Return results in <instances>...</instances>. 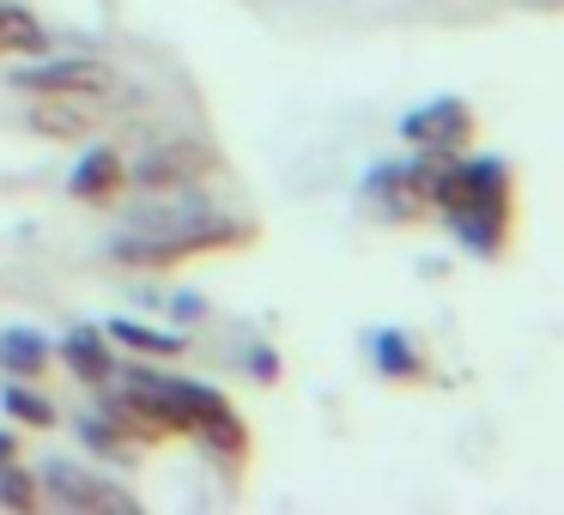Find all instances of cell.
<instances>
[{
    "instance_id": "1",
    "label": "cell",
    "mask_w": 564,
    "mask_h": 515,
    "mask_svg": "<svg viewBox=\"0 0 564 515\" xmlns=\"http://www.w3.org/2000/svg\"><path fill=\"white\" fill-rule=\"evenodd\" d=\"M431 212L479 261H503L516 237V176L503 158H431Z\"/></svg>"
},
{
    "instance_id": "2",
    "label": "cell",
    "mask_w": 564,
    "mask_h": 515,
    "mask_svg": "<svg viewBox=\"0 0 564 515\" xmlns=\"http://www.w3.org/2000/svg\"><path fill=\"white\" fill-rule=\"evenodd\" d=\"M261 224L231 219V212H164V219H134L122 237L110 243V255L122 267L140 273H171L188 261H213V255H237V249H256Z\"/></svg>"
},
{
    "instance_id": "3",
    "label": "cell",
    "mask_w": 564,
    "mask_h": 515,
    "mask_svg": "<svg viewBox=\"0 0 564 515\" xmlns=\"http://www.w3.org/2000/svg\"><path fill=\"white\" fill-rule=\"evenodd\" d=\"M225 158L207 140H171V146H152L140 164H128V183L147 188V195H188L200 183H219Z\"/></svg>"
},
{
    "instance_id": "4",
    "label": "cell",
    "mask_w": 564,
    "mask_h": 515,
    "mask_svg": "<svg viewBox=\"0 0 564 515\" xmlns=\"http://www.w3.org/2000/svg\"><path fill=\"white\" fill-rule=\"evenodd\" d=\"M401 134L425 158H455V152H467L479 140V110L467 98H431L401 116Z\"/></svg>"
},
{
    "instance_id": "5",
    "label": "cell",
    "mask_w": 564,
    "mask_h": 515,
    "mask_svg": "<svg viewBox=\"0 0 564 515\" xmlns=\"http://www.w3.org/2000/svg\"><path fill=\"white\" fill-rule=\"evenodd\" d=\"M110 91H43L31 98V134L43 140H91L104 122H110Z\"/></svg>"
},
{
    "instance_id": "6",
    "label": "cell",
    "mask_w": 564,
    "mask_h": 515,
    "mask_svg": "<svg viewBox=\"0 0 564 515\" xmlns=\"http://www.w3.org/2000/svg\"><path fill=\"white\" fill-rule=\"evenodd\" d=\"M365 200L389 224H419L431 212V158L419 164H377L365 176Z\"/></svg>"
},
{
    "instance_id": "7",
    "label": "cell",
    "mask_w": 564,
    "mask_h": 515,
    "mask_svg": "<svg viewBox=\"0 0 564 515\" xmlns=\"http://www.w3.org/2000/svg\"><path fill=\"white\" fill-rule=\"evenodd\" d=\"M37 485L50 503H67V509H134V497H128L116 479L91 473V467H79V461H50Z\"/></svg>"
},
{
    "instance_id": "8",
    "label": "cell",
    "mask_w": 564,
    "mask_h": 515,
    "mask_svg": "<svg viewBox=\"0 0 564 515\" xmlns=\"http://www.w3.org/2000/svg\"><path fill=\"white\" fill-rule=\"evenodd\" d=\"M13 86L31 91V98H43V91H122V74L104 62H86V55H74V62H43V67H13Z\"/></svg>"
},
{
    "instance_id": "9",
    "label": "cell",
    "mask_w": 564,
    "mask_h": 515,
    "mask_svg": "<svg viewBox=\"0 0 564 515\" xmlns=\"http://www.w3.org/2000/svg\"><path fill=\"white\" fill-rule=\"evenodd\" d=\"M128 188V158L116 146H91L86 158L74 164V176H67V195L86 200V207H116Z\"/></svg>"
},
{
    "instance_id": "10",
    "label": "cell",
    "mask_w": 564,
    "mask_h": 515,
    "mask_svg": "<svg viewBox=\"0 0 564 515\" xmlns=\"http://www.w3.org/2000/svg\"><path fill=\"white\" fill-rule=\"evenodd\" d=\"M62 358H67V370H74L79 382H91V388H104V382L122 370L116 352H110V333H98V328H67Z\"/></svg>"
},
{
    "instance_id": "11",
    "label": "cell",
    "mask_w": 564,
    "mask_h": 515,
    "mask_svg": "<svg viewBox=\"0 0 564 515\" xmlns=\"http://www.w3.org/2000/svg\"><path fill=\"white\" fill-rule=\"evenodd\" d=\"M0 370L7 376H25V382L50 376V340L37 328H7L0 333Z\"/></svg>"
},
{
    "instance_id": "12",
    "label": "cell",
    "mask_w": 564,
    "mask_h": 515,
    "mask_svg": "<svg viewBox=\"0 0 564 515\" xmlns=\"http://www.w3.org/2000/svg\"><path fill=\"white\" fill-rule=\"evenodd\" d=\"M370 352H377V370L389 382H419L431 370L425 352H419V340H413V333H401V328H382L377 340H370Z\"/></svg>"
},
{
    "instance_id": "13",
    "label": "cell",
    "mask_w": 564,
    "mask_h": 515,
    "mask_svg": "<svg viewBox=\"0 0 564 515\" xmlns=\"http://www.w3.org/2000/svg\"><path fill=\"white\" fill-rule=\"evenodd\" d=\"M0 413L19 418L25 430H55V425H62L55 401H50V394H37L25 376H7V388H0Z\"/></svg>"
},
{
    "instance_id": "14",
    "label": "cell",
    "mask_w": 564,
    "mask_h": 515,
    "mask_svg": "<svg viewBox=\"0 0 564 515\" xmlns=\"http://www.w3.org/2000/svg\"><path fill=\"white\" fill-rule=\"evenodd\" d=\"M50 50V31L37 13H25L19 0H0V55H43Z\"/></svg>"
},
{
    "instance_id": "15",
    "label": "cell",
    "mask_w": 564,
    "mask_h": 515,
    "mask_svg": "<svg viewBox=\"0 0 564 515\" xmlns=\"http://www.w3.org/2000/svg\"><path fill=\"white\" fill-rule=\"evenodd\" d=\"M104 333H110L116 346H128V352H140V358H183V333H171V328H147V321L116 316Z\"/></svg>"
},
{
    "instance_id": "16",
    "label": "cell",
    "mask_w": 564,
    "mask_h": 515,
    "mask_svg": "<svg viewBox=\"0 0 564 515\" xmlns=\"http://www.w3.org/2000/svg\"><path fill=\"white\" fill-rule=\"evenodd\" d=\"M37 503H43V485H37V473H25L19 461H0V509L31 515Z\"/></svg>"
},
{
    "instance_id": "17",
    "label": "cell",
    "mask_w": 564,
    "mask_h": 515,
    "mask_svg": "<svg viewBox=\"0 0 564 515\" xmlns=\"http://www.w3.org/2000/svg\"><path fill=\"white\" fill-rule=\"evenodd\" d=\"M249 376H256V382H280V358H273L268 346H249Z\"/></svg>"
},
{
    "instance_id": "18",
    "label": "cell",
    "mask_w": 564,
    "mask_h": 515,
    "mask_svg": "<svg viewBox=\"0 0 564 515\" xmlns=\"http://www.w3.org/2000/svg\"><path fill=\"white\" fill-rule=\"evenodd\" d=\"M0 461H19V430H0Z\"/></svg>"
},
{
    "instance_id": "19",
    "label": "cell",
    "mask_w": 564,
    "mask_h": 515,
    "mask_svg": "<svg viewBox=\"0 0 564 515\" xmlns=\"http://www.w3.org/2000/svg\"><path fill=\"white\" fill-rule=\"evenodd\" d=\"M546 7H564V0H546Z\"/></svg>"
}]
</instances>
